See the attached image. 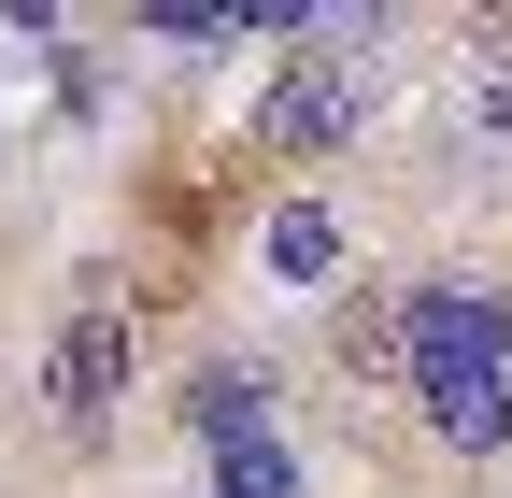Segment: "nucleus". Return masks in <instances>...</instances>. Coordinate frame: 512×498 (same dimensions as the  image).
Segmentation results:
<instances>
[{
    "label": "nucleus",
    "mask_w": 512,
    "mask_h": 498,
    "mask_svg": "<svg viewBox=\"0 0 512 498\" xmlns=\"http://www.w3.org/2000/svg\"><path fill=\"white\" fill-rule=\"evenodd\" d=\"M413 413L441 456H512V299L413 285Z\"/></svg>",
    "instance_id": "f257e3e1"
},
{
    "label": "nucleus",
    "mask_w": 512,
    "mask_h": 498,
    "mask_svg": "<svg viewBox=\"0 0 512 498\" xmlns=\"http://www.w3.org/2000/svg\"><path fill=\"white\" fill-rule=\"evenodd\" d=\"M356 129H370V15H342L256 86V157H342Z\"/></svg>",
    "instance_id": "f03ea898"
},
{
    "label": "nucleus",
    "mask_w": 512,
    "mask_h": 498,
    "mask_svg": "<svg viewBox=\"0 0 512 498\" xmlns=\"http://www.w3.org/2000/svg\"><path fill=\"white\" fill-rule=\"evenodd\" d=\"M128 356H143V342H128V314H114V299H86V314L43 342V413L72 427V442H100V427H114V399H128Z\"/></svg>",
    "instance_id": "7ed1b4c3"
},
{
    "label": "nucleus",
    "mask_w": 512,
    "mask_h": 498,
    "mask_svg": "<svg viewBox=\"0 0 512 498\" xmlns=\"http://www.w3.org/2000/svg\"><path fill=\"white\" fill-rule=\"evenodd\" d=\"M185 427H200L214 456H256V442H271V370H256V356H214L200 385H185Z\"/></svg>",
    "instance_id": "20e7f679"
},
{
    "label": "nucleus",
    "mask_w": 512,
    "mask_h": 498,
    "mask_svg": "<svg viewBox=\"0 0 512 498\" xmlns=\"http://www.w3.org/2000/svg\"><path fill=\"white\" fill-rule=\"evenodd\" d=\"M342 370H356V385H370V370L413 385V299H399V285H356V299H342Z\"/></svg>",
    "instance_id": "39448f33"
},
{
    "label": "nucleus",
    "mask_w": 512,
    "mask_h": 498,
    "mask_svg": "<svg viewBox=\"0 0 512 498\" xmlns=\"http://www.w3.org/2000/svg\"><path fill=\"white\" fill-rule=\"evenodd\" d=\"M256 257H271V285H328L342 271V214L328 200H285L271 228H256Z\"/></svg>",
    "instance_id": "423d86ee"
},
{
    "label": "nucleus",
    "mask_w": 512,
    "mask_h": 498,
    "mask_svg": "<svg viewBox=\"0 0 512 498\" xmlns=\"http://www.w3.org/2000/svg\"><path fill=\"white\" fill-rule=\"evenodd\" d=\"M214 498H299V470H285V442H256V456H214Z\"/></svg>",
    "instance_id": "0eeeda50"
},
{
    "label": "nucleus",
    "mask_w": 512,
    "mask_h": 498,
    "mask_svg": "<svg viewBox=\"0 0 512 498\" xmlns=\"http://www.w3.org/2000/svg\"><path fill=\"white\" fill-rule=\"evenodd\" d=\"M470 129H484V143H512V57H484V86H470Z\"/></svg>",
    "instance_id": "6e6552de"
}]
</instances>
